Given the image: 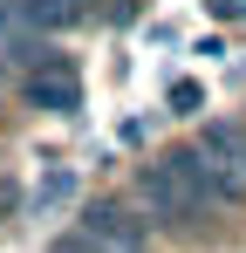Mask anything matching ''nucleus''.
<instances>
[{
  "instance_id": "4",
  "label": "nucleus",
  "mask_w": 246,
  "mask_h": 253,
  "mask_svg": "<svg viewBox=\"0 0 246 253\" xmlns=\"http://www.w3.org/2000/svg\"><path fill=\"white\" fill-rule=\"evenodd\" d=\"M14 89H21V103H28V110H55V117H69V110L82 103L76 69H62V76H21Z\"/></svg>"
},
{
  "instance_id": "7",
  "label": "nucleus",
  "mask_w": 246,
  "mask_h": 253,
  "mask_svg": "<svg viewBox=\"0 0 246 253\" xmlns=\"http://www.w3.org/2000/svg\"><path fill=\"white\" fill-rule=\"evenodd\" d=\"M48 253H110V247H96L89 233H62V240H55V247H48Z\"/></svg>"
},
{
  "instance_id": "3",
  "label": "nucleus",
  "mask_w": 246,
  "mask_h": 253,
  "mask_svg": "<svg viewBox=\"0 0 246 253\" xmlns=\"http://www.w3.org/2000/svg\"><path fill=\"white\" fill-rule=\"evenodd\" d=\"M0 69H7V76H14V69H21V76H62V69H76V62L48 42V35H7V42H0Z\"/></svg>"
},
{
  "instance_id": "2",
  "label": "nucleus",
  "mask_w": 246,
  "mask_h": 253,
  "mask_svg": "<svg viewBox=\"0 0 246 253\" xmlns=\"http://www.w3.org/2000/svg\"><path fill=\"white\" fill-rule=\"evenodd\" d=\"M76 233H89L110 253H151V219L137 212V199H89Z\"/></svg>"
},
{
  "instance_id": "5",
  "label": "nucleus",
  "mask_w": 246,
  "mask_h": 253,
  "mask_svg": "<svg viewBox=\"0 0 246 253\" xmlns=\"http://www.w3.org/2000/svg\"><path fill=\"white\" fill-rule=\"evenodd\" d=\"M69 199H76V171L62 165V171H48V178H41V192H35V212L48 219V212H62Z\"/></svg>"
},
{
  "instance_id": "8",
  "label": "nucleus",
  "mask_w": 246,
  "mask_h": 253,
  "mask_svg": "<svg viewBox=\"0 0 246 253\" xmlns=\"http://www.w3.org/2000/svg\"><path fill=\"white\" fill-rule=\"evenodd\" d=\"M212 14L219 21H246V0H212Z\"/></svg>"
},
{
  "instance_id": "6",
  "label": "nucleus",
  "mask_w": 246,
  "mask_h": 253,
  "mask_svg": "<svg viewBox=\"0 0 246 253\" xmlns=\"http://www.w3.org/2000/svg\"><path fill=\"white\" fill-rule=\"evenodd\" d=\"M164 103H171L178 117H192V110L205 103V89H199V83H171V96H164Z\"/></svg>"
},
{
  "instance_id": "9",
  "label": "nucleus",
  "mask_w": 246,
  "mask_h": 253,
  "mask_svg": "<svg viewBox=\"0 0 246 253\" xmlns=\"http://www.w3.org/2000/svg\"><path fill=\"white\" fill-rule=\"evenodd\" d=\"M0 76H7V69H0Z\"/></svg>"
},
{
  "instance_id": "1",
  "label": "nucleus",
  "mask_w": 246,
  "mask_h": 253,
  "mask_svg": "<svg viewBox=\"0 0 246 253\" xmlns=\"http://www.w3.org/2000/svg\"><path fill=\"white\" fill-rule=\"evenodd\" d=\"M219 206H226L219 199V178H212V165L192 144L171 151V158H158V165H144V178H137V212L151 226H164V233H205Z\"/></svg>"
}]
</instances>
